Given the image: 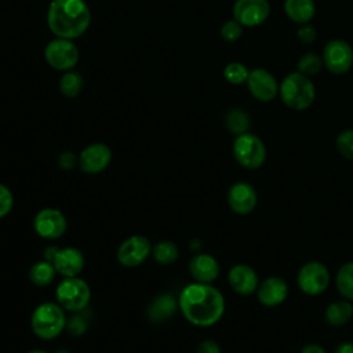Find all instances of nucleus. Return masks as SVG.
Wrapping results in <instances>:
<instances>
[{
  "instance_id": "1",
  "label": "nucleus",
  "mask_w": 353,
  "mask_h": 353,
  "mask_svg": "<svg viewBox=\"0 0 353 353\" xmlns=\"http://www.w3.org/2000/svg\"><path fill=\"white\" fill-rule=\"evenodd\" d=\"M178 309L192 325L208 328L223 317L226 302L223 294L214 284L193 281L181 290Z\"/></svg>"
},
{
  "instance_id": "2",
  "label": "nucleus",
  "mask_w": 353,
  "mask_h": 353,
  "mask_svg": "<svg viewBox=\"0 0 353 353\" xmlns=\"http://www.w3.org/2000/svg\"><path fill=\"white\" fill-rule=\"evenodd\" d=\"M90 23L91 11L84 0H51L47 26L55 37L74 40L87 32Z\"/></svg>"
},
{
  "instance_id": "3",
  "label": "nucleus",
  "mask_w": 353,
  "mask_h": 353,
  "mask_svg": "<svg viewBox=\"0 0 353 353\" xmlns=\"http://www.w3.org/2000/svg\"><path fill=\"white\" fill-rule=\"evenodd\" d=\"M66 310L57 301L39 303L30 314L32 332L43 341L58 338L66 330Z\"/></svg>"
},
{
  "instance_id": "4",
  "label": "nucleus",
  "mask_w": 353,
  "mask_h": 353,
  "mask_svg": "<svg viewBox=\"0 0 353 353\" xmlns=\"http://www.w3.org/2000/svg\"><path fill=\"white\" fill-rule=\"evenodd\" d=\"M279 95L281 102L292 110H306L312 106L316 98V88L309 76L302 73H288L279 85Z\"/></svg>"
},
{
  "instance_id": "5",
  "label": "nucleus",
  "mask_w": 353,
  "mask_h": 353,
  "mask_svg": "<svg viewBox=\"0 0 353 353\" xmlns=\"http://www.w3.org/2000/svg\"><path fill=\"white\" fill-rule=\"evenodd\" d=\"M55 301L70 313H80L91 301V288L80 276L62 277L55 288Z\"/></svg>"
},
{
  "instance_id": "6",
  "label": "nucleus",
  "mask_w": 353,
  "mask_h": 353,
  "mask_svg": "<svg viewBox=\"0 0 353 353\" xmlns=\"http://www.w3.org/2000/svg\"><path fill=\"white\" fill-rule=\"evenodd\" d=\"M232 153L237 164L245 170L261 168L268 156L265 142L252 132L237 135L232 145Z\"/></svg>"
},
{
  "instance_id": "7",
  "label": "nucleus",
  "mask_w": 353,
  "mask_h": 353,
  "mask_svg": "<svg viewBox=\"0 0 353 353\" xmlns=\"http://www.w3.org/2000/svg\"><path fill=\"white\" fill-rule=\"evenodd\" d=\"M296 284L305 295L319 296L328 290L331 284V273L323 262L307 261L296 273Z\"/></svg>"
},
{
  "instance_id": "8",
  "label": "nucleus",
  "mask_w": 353,
  "mask_h": 353,
  "mask_svg": "<svg viewBox=\"0 0 353 353\" xmlns=\"http://www.w3.org/2000/svg\"><path fill=\"white\" fill-rule=\"evenodd\" d=\"M79 48L73 40L54 37L44 47V59L50 68L58 72L72 70L79 62Z\"/></svg>"
},
{
  "instance_id": "9",
  "label": "nucleus",
  "mask_w": 353,
  "mask_h": 353,
  "mask_svg": "<svg viewBox=\"0 0 353 353\" xmlns=\"http://www.w3.org/2000/svg\"><path fill=\"white\" fill-rule=\"evenodd\" d=\"M44 259L52 262L55 270L62 277L80 276L84 269V254L76 247H47L44 250Z\"/></svg>"
},
{
  "instance_id": "10",
  "label": "nucleus",
  "mask_w": 353,
  "mask_h": 353,
  "mask_svg": "<svg viewBox=\"0 0 353 353\" xmlns=\"http://www.w3.org/2000/svg\"><path fill=\"white\" fill-rule=\"evenodd\" d=\"M33 229L36 234L44 240H58L66 233L68 219L61 210L44 207L36 212Z\"/></svg>"
},
{
  "instance_id": "11",
  "label": "nucleus",
  "mask_w": 353,
  "mask_h": 353,
  "mask_svg": "<svg viewBox=\"0 0 353 353\" xmlns=\"http://www.w3.org/2000/svg\"><path fill=\"white\" fill-rule=\"evenodd\" d=\"M152 247L146 236L132 234L120 243L116 251V259L124 268H137L152 255Z\"/></svg>"
},
{
  "instance_id": "12",
  "label": "nucleus",
  "mask_w": 353,
  "mask_h": 353,
  "mask_svg": "<svg viewBox=\"0 0 353 353\" xmlns=\"http://www.w3.org/2000/svg\"><path fill=\"white\" fill-rule=\"evenodd\" d=\"M321 58L328 72L332 74H345L353 66V48L347 41L334 39L324 46Z\"/></svg>"
},
{
  "instance_id": "13",
  "label": "nucleus",
  "mask_w": 353,
  "mask_h": 353,
  "mask_svg": "<svg viewBox=\"0 0 353 353\" xmlns=\"http://www.w3.org/2000/svg\"><path fill=\"white\" fill-rule=\"evenodd\" d=\"M232 12L243 28H255L269 18L270 4L268 0H236Z\"/></svg>"
},
{
  "instance_id": "14",
  "label": "nucleus",
  "mask_w": 353,
  "mask_h": 353,
  "mask_svg": "<svg viewBox=\"0 0 353 353\" xmlns=\"http://www.w3.org/2000/svg\"><path fill=\"white\" fill-rule=\"evenodd\" d=\"M229 208L237 215H248L258 205L256 189L247 181H237L232 183L226 193Z\"/></svg>"
},
{
  "instance_id": "15",
  "label": "nucleus",
  "mask_w": 353,
  "mask_h": 353,
  "mask_svg": "<svg viewBox=\"0 0 353 353\" xmlns=\"http://www.w3.org/2000/svg\"><path fill=\"white\" fill-rule=\"evenodd\" d=\"M112 161V150L106 143L94 142L79 153V167L84 174L97 175L105 171Z\"/></svg>"
},
{
  "instance_id": "16",
  "label": "nucleus",
  "mask_w": 353,
  "mask_h": 353,
  "mask_svg": "<svg viewBox=\"0 0 353 353\" xmlns=\"http://www.w3.org/2000/svg\"><path fill=\"white\" fill-rule=\"evenodd\" d=\"M245 83L250 94L259 102H270L279 95V83L266 69L256 68L250 70Z\"/></svg>"
},
{
  "instance_id": "17",
  "label": "nucleus",
  "mask_w": 353,
  "mask_h": 353,
  "mask_svg": "<svg viewBox=\"0 0 353 353\" xmlns=\"http://www.w3.org/2000/svg\"><path fill=\"white\" fill-rule=\"evenodd\" d=\"M290 288L287 281L280 276H269L259 281L255 291L258 302L265 307H276L288 296Z\"/></svg>"
},
{
  "instance_id": "18",
  "label": "nucleus",
  "mask_w": 353,
  "mask_h": 353,
  "mask_svg": "<svg viewBox=\"0 0 353 353\" xmlns=\"http://www.w3.org/2000/svg\"><path fill=\"white\" fill-rule=\"evenodd\" d=\"M259 281L256 270L247 263H236L228 272V283L230 288L241 296L255 294Z\"/></svg>"
},
{
  "instance_id": "19",
  "label": "nucleus",
  "mask_w": 353,
  "mask_h": 353,
  "mask_svg": "<svg viewBox=\"0 0 353 353\" xmlns=\"http://www.w3.org/2000/svg\"><path fill=\"white\" fill-rule=\"evenodd\" d=\"M188 269L190 276L197 283L212 284L221 274V265L218 259L207 252H197L189 259Z\"/></svg>"
},
{
  "instance_id": "20",
  "label": "nucleus",
  "mask_w": 353,
  "mask_h": 353,
  "mask_svg": "<svg viewBox=\"0 0 353 353\" xmlns=\"http://www.w3.org/2000/svg\"><path fill=\"white\" fill-rule=\"evenodd\" d=\"M353 319V302L338 299L327 305L324 309V320L331 327H343Z\"/></svg>"
},
{
  "instance_id": "21",
  "label": "nucleus",
  "mask_w": 353,
  "mask_h": 353,
  "mask_svg": "<svg viewBox=\"0 0 353 353\" xmlns=\"http://www.w3.org/2000/svg\"><path fill=\"white\" fill-rule=\"evenodd\" d=\"M178 310V298L175 299L172 295L163 292L156 296L148 307L149 320L159 323L170 319Z\"/></svg>"
},
{
  "instance_id": "22",
  "label": "nucleus",
  "mask_w": 353,
  "mask_h": 353,
  "mask_svg": "<svg viewBox=\"0 0 353 353\" xmlns=\"http://www.w3.org/2000/svg\"><path fill=\"white\" fill-rule=\"evenodd\" d=\"M283 10L295 23H309L316 14L314 0H284Z\"/></svg>"
},
{
  "instance_id": "23",
  "label": "nucleus",
  "mask_w": 353,
  "mask_h": 353,
  "mask_svg": "<svg viewBox=\"0 0 353 353\" xmlns=\"http://www.w3.org/2000/svg\"><path fill=\"white\" fill-rule=\"evenodd\" d=\"M57 274L58 273H57L52 262H50V261H47L44 258L36 261L30 266V269H29V280L36 287H47V285H50L54 281Z\"/></svg>"
},
{
  "instance_id": "24",
  "label": "nucleus",
  "mask_w": 353,
  "mask_h": 353,
  "mask_svg": "<svg viewBox=\"0 0 353 353\" xmlns=\"http://www.w3.org/2000/svg\"><path fill=\"white\" fill-rule=\"evenodd\" d=\"M334 283L341 298L353 302V261L345 262L338 268Z\"/></svg>"
},
{
  "instance_id": "25",
  "label": "nucleus",
  "mask_w": 353,
  "mask_h": 353,
  "mask_svg": "<svg viewBox=\"0 0 353 353\" xmlns=\"http://www.w3.org/2000/svg\"><path fill=\"white\" fill-rule=\"evenodd\" d=\"M152 256L160 265H171L179 258V248L174 241L161 240L152 247Z\"/></svg>"
},
{
  "instance_id": "26",
  "label": "nucleus",
  "mask_w": 353,
  "mask_h": 353,
  "mask_svg": "<svg viewBox=\"0 0 353 353\" xmlns=\"http://www.w3.org/2000/svg\"><path fill=\"white\" fill-rule=\"evenodd\" d=\"M83 85V76L79 72H74L73 69L63 72L59 80V91L66 98H76L81 92Z\"/></svg>"
},
{
  "instance_id": "27",
  "label": "nucleus",
  "mask_w": 353,
  "mask_h": 353,
  "mask_svg": "<svg viewBox=\"0 0 353 353\" xmlns=\"http://www.w3.org/2000/svg\"><path fill=\"white\" fill-rule=\"evenodd\" d=\"M225 125L229 130V132L234 134L236 137L244 132H248L250 128V117L247 112L239 108L230 109L225 116Z\"/></svg>"
},
{
  "instance_id": "28",
  "label": "nucleus",
  "mask_w": 353,
  "mask_h": 353,
  "mask_svg": "<svg viewBox=\"0 0 353 353\" xmlns=\"http://www.w3.org/2000/svg\"><path fill=\"white\" fill-rule=\"evenodd\" d=\"M323 66H324L323 58H321V55H319L316 52H305L303 55L299 57V59L296 62L298 72L305 76L317 74Z\"/></svg>"
},
{
  "instance_id": "29",
  "label": "nucleus",
  "mask_w": 353,
  "mask_h": 353,
  "mask_svg": "<svg viewBox=\"0 0 353 353\" xmlns=\"http://www.w3.org/2000/svg\"><path fill=\"white\" fill-rule=\"evenodd\" d=\"M250 70L241 62H230L223 69V77L230 84H243L247 81Z\"/></svg>"
},
{
  "instance_id": "30",
  "label": "nucleus",
  "mask_w": 353,
  "mask_h": 353,
  "mask_svg": "<svg viewBox=\"0 0 353 353\" xmlns=\"http://www.w3.org/2000/svg\"><path fill=\"white\" fill-rule=\"evenodd\" d=\"M335 146L343 159L353 161V128L342 130L335 139Z\"/></svg>"
},
{
  "instance_id": "31",
  "label": "nucleus",
  "mask_w": 353,
  "mask_h": 353,
  "mask_svg": "<svg viewBox=\"0 0 353 353\" xmlns=\"http://www.w3.org/2000/svg\"><path fill=\"white\" fill-rule=\"evenodd\" d=\"M221 37L225 40V41H229V43H233L236 40H239L243 34V26L233 18V19H228L222 23L221 26Z\"/></svg>"
},
{
  "instance_id": "32",
  "label": "nucleus",
  "mask_w": 353,
  "mask_h": 353,
  "mask_svg": "<svg viewBox=\"0 0 353 353\" xmlns=\"http://www.w3.org/2000/svg\"><path fill=\"white\" fill-rule=\"evenodd\" d=\"M14 208V194L8 186L0 183V219L6 218Z\"/></svg>"
},
{
  "instance_id": "33",
  "label": "nucleus",
  "mask_w": 353,
  "mask_h": 353,
  "mask_svg": "<svg viewBox=\"0 0 353 353\" xmlns=\"http://www.w3.org/2000/svg\"><path fill=\"white\" fill-rule=\"evenodd\" d=\"M296 37H298V40L303 46L312 44L316 40V29H314V26L310 25V23L299 25V28L296 30Z\"/></svg>"
},
{
  "instance_id": "34",
  "label": "nucleus",
  "mask_w": 353,
  "mask_h": 353,
  "mask_svg": "<svg viewBox=\"0 0 353 353\" xmlns=\"http://www.w3.org/2000/svg\"><path fill=\"white\" fill-rule=\"evenodd\" d=\"M58 165L65 170V171H69L72 170L74 165H79V156H76L74 153L72 152H62L59 156H58Z\"/></svg>"
},
{
  "instance_id": "35",
  "label": "nucleus",
  "mask_w": 353,
  "mask_h": 353,
  "mask_svg": "<svg viewBox=\"0 0 353 353\" xmlns=\"http://www.w3.org/2000/svg\"><path fill=\"white\" fill-rule=\"evenodd\" d=\"M196 353H222V349L216 341L204 339L197 345Z\"/></svg>"
},
{
  "instance_id": "36",
  "label": "nucleus",
  "mask_w": 353,
  "mask_h": 353,
  "mask_svg": "<svg viewBox=\"0 0 353 353\" xmlns=\"http://www.w3.org/2000/svg\"><path fill=\"white\" fill-rule=\"evenodd\" d=\"M77 314H79V313H74V316H73L70 320H68V324H66V328H68L70 332L76 334V335L83 334L84 330H85V321L83 320L81 316H77Z\"/></svg>"
},
{
  "instance_id": "37",
  "label": "nucleus",
  "mask_w": 353,
  "mask_h": 353,
  "mask_svg": "<svg viewBox=\"0 0 353 353\" xmlns=\"http://www.w3.org/2000/svg\"><path fill=\"white\" fill-rule=\"evenodd\" d=\"M299 353H328V352L324 349V346L312 342V343H306V345L301 349Z\"/></svg>"
},
{
  "instance_id": "38",
  "label": "nucleus",
  "mask_w": 353,
  "mask_h": 353,
  "mask_svg": "<svg viewBox=\"0 0 353 353\" xmlns=\"http://www.w3.org/2000/svg\"><path fill=\"white\" fill-rule=\"evenodd\" d=\"M334 353H353V342L345 341L335 346Z\"/></svg>"
},
{
  "instance_id": "39",
  "label": "nucleus",
  "mask_w": 353,
  "mask_h": 353,
  "mask_svg": "<svg viewBox=\"0 0 353 353\" xmlns=\"http://www.w3.org/2000/svg\"><path fill=\"white\" fill-rule=\"evenodd\" d=\"M28 353H48V352L44 350V349H32V350H29Z\"/></svg>"
}]
</instances>
